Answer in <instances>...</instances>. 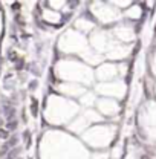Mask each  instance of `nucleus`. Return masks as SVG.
<instances>
[{"label": "nucleus", "mask_w": 156, "mask_h": 159, "mask_svg": "<svg viewBox=\"0 0 156 159\" xmlns=\"http://www.w3.org/2000/svg\"><path fill=\"white\" fill-rule=\"evenodd\" d=\"M9 58H11V60H16V58H17V55H16V52H11V55H9Z\"/></svg>", "instance_id": "obj_4"}, {"label": "nucleus", "mask_w": 156, "mask_h": 159, "mask_svg": "<svg viewBox=\"0 0 156 159\" xmlns=\"http://www.w3.org/2000/svg\"><path fill=\"white\" fill-rule=\"evenodd\" d=\"M37 109H39V104H37V99L32 98V104H31V112L34 116H37Z\"/></svg>", "instance_id": "obj_1"}, {"label": "nucleus", "mask_w": 156, "mask_h": 159, "mask_svg": "<svg viewBox=\"0 0 156 159\" xmlns=\"http://www.w3.org/2000/svg\"><path fill=\"white\" fill-rule=\"evenodd\" d=\"M141 159H152V158H150V156H145V155H144V156H141Z\"/></svg>", "instance_id": "obj_5"}, {"label": "nucleus", "mask_w": 156, "mask_h": 159, "mask_svg": "<svg viewBox=\"0 0 156 159\" xmlns=\"http://www.w3.org/2000/svg\"><path fill=\"white\" fill-rule=\"evenodd\" d=\"M6 138H8V130L0 129V139H6Z\"/></svg>", "instance_id": "obj_3"}, {"label": "nucleus", "mask_w": 156, "mask_h": 159, "mask_svg": "<svg viewBox=\"0 0 156 159\" xmlns=\"http://www.w3.org/2000/svg\"><path fill=\"white\" fill-rule=\"evenodd\" d=\"M8 129H9V130L17 129V121H16V119H14V121H9V122H8Z\"/></svg>", "instance_id": "obj_2"}]
</instances>
